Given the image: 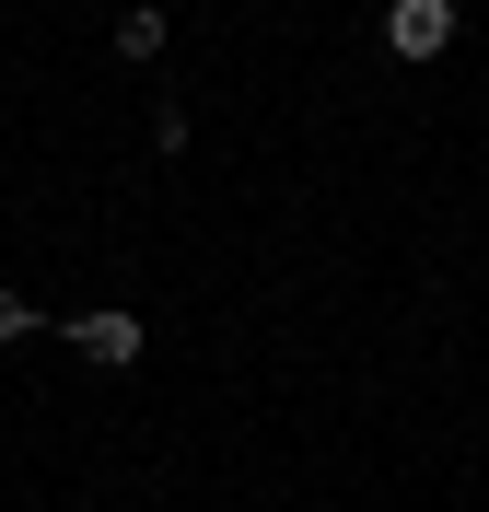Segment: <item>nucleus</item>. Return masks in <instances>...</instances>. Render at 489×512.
<instances>
[{
  "label": "nucleus",
  "instance_id": "nucleus-3",
  "mask_svg": "<svg viewBox=\"0 0 489 512\" xmlns=\"http://www.w3.org/2000/svg\"><path fill=\"white\" fill-rule=\"evenodd\" d=\"M163 35H175V24L140 0V12H117V59H129V70H152V59H163Z\"/></svg>",
  "mask_w": 489,
  "mask_h": 512
},
{
  "label": "nucleus",
  "instance_id": "nucleus-1",
  "mask_svg": "<svg viewBox=\"0 0 489 512\" xmlns=\"http://www.w3.org/2000/svg\"><path fill=\"white\" fill-rule=\"evenodd\" d=\"M59 338H70L82 361H105V373H129V361L152 350V326H140V315H117V303H94V315H59Z\"/></svg>",
  "mask_w": 489,
  "mask_h": 512
},
{
  "label": "nucleus",
  "instance_id": "nucleus-2",
  "mask_svg": "<svg viewBox=\"0 0 489 512\" xmlns=\"http://www.w3.org/2000/svg\"><path fill=\"white\" fill-rule=\"evenodd\" d=\"M385 47L396 59H443L455 47V0H385Z\"/></svg>",
  "mask_w": 489,
  "mask_h": 512
},
{
  "label": "nucleus",
  "instance_id": "nucleus-4",
  "mask_svg": "<svg viewBox=\"0 0 489 512\" xmlns=\"http://www.w3.org/2000/svg\"><path fill=\"white\" fill-rule=\"evenodd\" d=\"M35 326H47V315H35V303H24V291H12V280H0V350H12V338H35Z\"/></svg>",
  "mask_w": 489,
  "mask_h": 512
}]
</instances>
